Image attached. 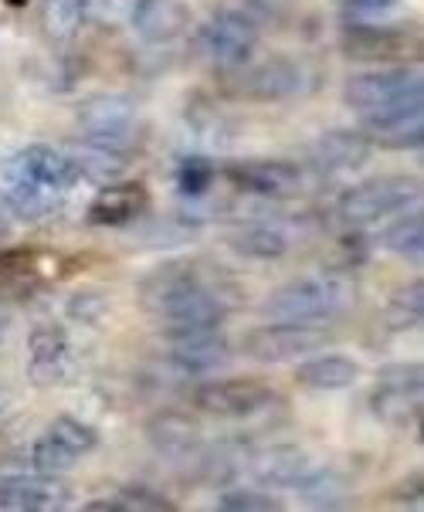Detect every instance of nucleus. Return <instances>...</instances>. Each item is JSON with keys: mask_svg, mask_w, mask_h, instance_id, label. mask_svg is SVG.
<instances>
[{"mask_svg": "<svg viewBox=\"0 0 424 512\" xmlns=\"http://www.w3.org/2000/svg\"><path fill=\"white\" fill-rule=\"evenodd\" d=\"M224 316H228V309H224L218 295L207 289V285H197L187 295H180L160 319L167 323L170 336H180V333H194V329H218L224 323Z\"/></svg>", "mask_w": 424, "mask_h": 512, "instance_id": "f8f14e48", "label": "nucleus"}, {"mask_svg": "<svg viewBox=\"0 0 424 512\" xmlns=\"http://www.w3.org/2000/svg\"><path fill=\"white\" fill-rule=\"evenodd\" d=\"M133 28L146 41H167L187 28V7L180 0H140L133 7Z\"/></svg>", "mask_w": 424, "mask_h": 512, "instance_id": "aec40b11", "label": "nucleus"}, {"mask_svg": "<svg viewBox=\"0 0 424 512\" xmlns=\"http://www.w3.org/2000/svg\"><path fill=\"white\" fill-rule=\"evenodd\" d=\"M360 377L357 360L346 353H323V357H309L296 370V380L306 390H343Z\"/></svg>", "mask_w": 424, "mask_h": 512, "instance_id": "412c9836", "label": "nucleus"}, {"mask_svg": "<svg viewBox=\"0 0 424 512\" xmlns=\"http://www.w3.org/2000/svg\"><path fill=\"white\" fill-rule=\"evenodd\" d=\"M309 468H313V462L296 448H272L255 458V475L265 485H275V489H285V485L296 489V485L309 475Z\"/></svg>", "mask_w": 424, "mask_h": 512, "instance_id": "4be33fe9", "label": "nucleus"}, {"mask_svg": "<svg viewBox=\"0 0 424 512\" xmlns=\"http://www.w3.org/2000/svg\"><path fill=\"white\" fill-rule=\"evenodd\" d=\"M170 357L180 370L194 373V377H204V373H214L218 367H224V360H228V343H224V336H221V326L173 336Z\"/></svg>", "mask_w": 424, "mask_h": 512, "instance_id": "4468645a", "label": "nucleus"}, {"mask_svg": "<svg viewBox=\"0 0 424 512\" xmlns=\"http://www.w3.org/2000/svg\"><path fill=\"white\" fill-rule=\"evenodd\" d=\"M150 441H153V448L163 451L167 458H187L190 451L197 448L201 435H197V428H194V421H190V418H180V414H163V418H157L150 424Z\"/></svg>", "mask_w": 424, "mask_h": 512, "instance_id": "393cba45", "label": "nucleus"}, {"mask_svg": "<svg viewBox=\"0 0 424 512\" xmlns=\"http://www.w3.org/2000/svg\"><path fill=\"white\" fill-rule=\"evenodd\" d=\"M7 231H11V211H7V207L0 204V241L7 238Z\"/></svg>", "mask_w": 424, "mask_h": 512, "instance_id": "f704fd0d", "label": "nucleus"}, {"mask_svg": "<svg viewBox=\"0 0 424 512\" xmlns=\"http://www.w3.org/2000/svg\"><path fill=\"white\" fill-rule=\"evenodd\" d=\"M387 248L394 255L408 258V262H421L424 255V221L421 214H404L394 221V228L387 231Z\"/></svg>", "mask_w": 424, "mask_h": 512, "instance_id": "c85d7f7f", "label": "nucleus"}, {"mask_svg": "<svg viewBox=\"0 0 424 512\" xmlns=\"http://www.w3.org/2000/svg\"><path fill=\"white\" fill-rule=\"evenodd\" d=\"M221 509L231 512H275L282 509L279 499H272L268 492H255V489H235L221 499Z\"/></svg>", "mask_w": 424, "mask_h": 512, "instance_id": "2f4dec72", "label": "nucleus"}, {"mask_svg": "<svg viewBox=\"0 0 424 512\" xmlns=\"http://www.w3.org/2000/svg\"><path fill=\"white\" fill-rule=\"evenodd\" d=\"M421 411V367L401 363L380 373V387L374 394V414L380 421L408 424Z\"/></svg>", "mask_w": 424, "mask_h": 512, "instance_id": "1a4fd4ad", "label": "nucleus"}, {"mask_svg": "<svg viewBox=\"0 0 424 512\" xmlns=\"http://www.w3.org/2000/svg\"><path fill=\"white\" fill-rule=\"evenodd\" d=\"M143 211H146V187L136 184V180H126V184H109L95 194V201L89 207V221L102 224V228H116V224L140 218Z\"/></svg>", "mask_w": 424, "mask_h": 512, "instance_id": "dca6fc26", "label": "nucleus"}, {"mask_svg": "<svg viewBox=\"0 0 424 512\" xmlns=\"http://www.w3.org/2000/svg\"><path fill=\"white\" fill-rule=\"evenodd\" d=\"M418 197L421 184L414 177H374L340 197V218L350 224H370L391 214H404L418 204Z\"/></svg>", "mask_w": 424, "mask_h": 512, "instance_id": "20e7f679", "label": "nucleus"}, {"mask_svg": "<svg viewBox=\"0 0 424 512\" xmlns=\"http://www.w3.org/2000/svg\"><path fill=\"white\" fill-rule=\"evenodd\" d=\"M197 45L214 62L241 65L245 58H252V51L258 45V28L252 17H245L241 11H221L204 24Z\"/></svg>", "mask_w": 424, "mask_h": 512, "instance_id": "6e6552de", "label": "nucleus"}, {"mask_svg": "<svg viewBox=\"0 0 424 512\" xmlns=\"http://www.w3.org/2000/svg\"><path fill=\"white\" fill-rule=\"evenodd\" d=\"M370 150H374V143L367 140V133L333 129V133L319 136V143L309 150V160L323 173H343V170H360L370 160Z\"/></svg>", "mask_w": 424, "mask_h": 512, "instance_id": "ddd939ff", "label": "nucleus"}, {"mask_svg": "<svg viewBox=\"0 0 424 512\" xmlns=\"http://www.w3.org/2000/svg\"><path fill=\"white\" fill-rule=\"evenodd\" d=\"M231 180L258 197H292L302 190V170L279 160H252L231 167Z\"/></svg>", "mask_w": 424, "mask_h": 512, "instance_id": "9b49d317", "label": "nucleus"}, {"mask_svg": "<svg viewBox=\"0 0 424 512\" xmlns=\"http://www.w3.org/2000/svg\"><path fill=\"white\" fill-rule=\"evenodd\" d=\"M194 404L214 418H252L265 404H272V390L258 380H218L197 390Z\"/></svg>", "mask_w": 424, "mask_h": 512, "instance_id": "9d476101", "label": "nucleus"}, {"mask_svg": "<svg viewBox=\"0 0 424 512\" xmlns=\"http://www.w3.org/2000/svg\"><path fill=\"white\" fill-rule=\"evenodd\" d=\"M343 99L360 116L377 119L397 109L424 106V78L418 68H387V72L353 75L346 82Z\"/></svg>", "mask_w": 424, "mask_h": 512, "instance_id": "7ed1b4c3", "label": "nucleus"}, {"mask_svg": "<svg viewBox=\"0 0 424 512\" xmlns=\"http://www.w3.org/2000/svg\"><path fill=\"white\" fill-rule=\"evenodd\" d=\"M89 17V0H48L41 21L51 38H75Z\"/></svg>", "mask_w": 424, "mask_h": 512, "instance_id": "bb28decb", "label": "nucleus"}, {"mask_svg": "<svg viewBox=\"0 0 424 512\" xmlns=\"http://www.w3.org/2000/svg\"><path fill=\"white\" fill-rule=\"evenodd\" d=\"M214 180V163L207 156H184L177 163V187L184 197H201Z\"/></svg>", "mask_w": 424, "mask_h": 512, "instance_id": "7c9ffc66", "label": "nucleus"}, {"mask_svg": "<svg viewBox=\"0 0 424 512\" xmlns=\"http://www.w3.org/2000/svg\"><path fill=\"white\" fill-rule=\"evenodd\" d=\"M343 48L360 62H384V58H394L397 51L411 48V41L387 28H350L343 38Z\"/></svg>", "mask_w": 424, "mask_h": 512, "instance_id": "5701e85b", "label": "nucleus"}, {"mask_svg": "<svg viewBox=\"0 0 424 512\" xmlns=\"http://www.w3.org/2000/svg\"><path fill=\"white\" fill-rule=\"evenodd\" d=\"M231 245H235L238 255H248V258H279L285 255V238L275 228H265V224H248L231 234Z\"/></svg>", "mask_w": 424, "mask_h": 512, "instance_id": "cd10ccee", "label": "nucleus"}, {"mask_svg": "<svg viewBox=\"0 0 424 512\" xmlns=\"http://www.w3.org/2000/svg\"><path fill=\"white\" fill-rule=\"evenodd\" d=\"M197 285H201V279L190 272V265L173 262V265L153 268V272L140 282V302H143V309L163 316L180 295H187L190 289H197Z\"/></svg>", "mask_w": 424, "mask_h": 512, "instance_id": "f3484780", "label": "nucleus"}, {"mask_svg": "<svg viewBox=\"0 0 424 512\" xmlns=\"http://www.w3.org/2000/svg\"><path fill=\"white\" fill-rule=\"evenodd\" d=\"M241 85L248 99H285L306 89V72L289 58H268L258 68H248Z\"/></svg>", "mask_w": 424, "mask_h": 512, "instance_id": "2eb2a0df", "label": "nucleus"}, {"mask_svg": "<svg viewBox=\"0 0 424 512\" xmlns=\"http://www.w3.org/2000/svg\"><path fill=\"white\" fill-rule=\"evenodd\" d=\"M82 136L85 143L99 146V150L129 156L140 143V119H136V109L126 99L99 95L82 109Z\"/></svg>", "mask_w": 424, "mask_h": 512, "instance_id": "39448f33", "label": "nucleus"}, {"mask_svg": "<svg viewBox=\"0 0 424 512\" xmlns=\"http://www.w3.org/2000/svg\"><path fill=\"white\" fill-rule=\"evenodd\" d=\"M68 343L55 329H41L31 336V373L34 380H55L65 370Z\"/></svg>", "mask_w": 424, "mask_h": 512, "instance_id": "a878e982", "label": "nucleus"}, {"mask_svg": "<svg viewBox=\"0 0 424 512\" xmlns=\"http://www.w3.org/2000/svg\"><path fill=\"white\" fill-rule=\"evenodd\" d=\"M353 292L343 279L333 275H309V279L282 285L279 292H272L268 299V316L275 323H306V326H323L336 319L350 306Z\"/></svg>", "mask_w": 424, "mask_h": 512, "instance_id": "f03ea898", "label": "nucleus"}, {"mask_svg": "<svg viewBox=\"0 0 424 512\" xmlns=\"http://www.w3.org/2000/svg\"><path fill=\"white\" fill-rule=\"evenodd\" d=\"M75 180H79V170H75L72 156H65L55 146H28L14 160H7L4 173H0V201L14 218L38 221L58 211Z\"/></svg>", "mask_w": 424, "mask_h": 512, "instance_id": "f257e3e1", "label": "nucleus"}, {"mask_svg": "<svg viewBox=\"0 0 424 512\" xmlns=\"http://www.w3.org/2000/svg\"><path fill=\"white\" fill-rule=\"evenodd\" d=\"M95 441H99V435H95L89 424H82L75 418H58L31 451L34 472H45V475L68 472V468H75L79 458L89 455L95 448Z\"/></svg>", "mask_w": 424, "mask_h": 512, "instance_id": "0eeeda50", "label": "nucleus"}, {"mask_svg": "<svg viewBox=\"0 0 424 512\" xmlns=\"http://www.w3.org/2000/svg\"><path fill=\"white\" fill-rule=\"evenodd\" d=\"M299 496L306 506L316 509H340L346 499H350V482L343 479L336 468H309V475L299 485Z\"/></svg>", "mask_w": 424, "mask_h": 512, "instance_id": "b1692460", "label": "nucleus"}, {"mask_svg": "<svg viewBox=\"0 0 424 512\" xmlns=\"http://www.w3.org/2000/svg\"><path fill=\"white\" fill-rule=\"evenodd\" d=\"M346 7H357V11H384V7L397 4V0H343Z\"/></svg>", "mask_w": 424, "mask_h": 512, "instance_id": "72a5a7b5", "label": "nucleus"}, {"mask_svg": "<svg viewBox=\"0 0 424 512\" xmlns=\"http://www.w3.org/2000/svg\"><path fill=\"white\" fill-rule=\"evenodd\" d=\"M65 496V489L58 485L51 475H14L0 485V512H14V509H51L58 506Z\"/></svg>", "mask_w": 424, "mask_h": 512, "instance_id": "6ab92c4d", "label": "nucleus"}, {"mask_svg": "<svg viewBox=\"0 0 424 512\" xmlns=\"http://www.w3.org/2000/svg\"><path fill=\"white\" fill-rule=\"evenodd\" d=\"M367 140L377 146H387V150H414V146L424 143V106L414 109H397L387 112V116L367 119Z\"/></svg>", "mask_w": 424, "mask_h": 512, "instance_id": "a211bd4d", "label": "nucleus"}, {"mask_svg": "<svg viewBox=\"0 0 424 512\" xmlns=\"http://www.w3.org/2000/svg\"><path fill=\"white\" fill-rule=\"evenodd\" d=\"M330 340V333L306 323H272L265 329H255L245 340V353L262 363H289L313 353Z\"/></svg>", "mask_w": 424, "mask_h": 512, "instance_id": "423d86ee", "label": "nucleus"}, {"mask_svg": "<svg viewBox=\"0 0 424 512\" xmlns=\"http://www.w3.org/2000/svg\"><path fill=\"white\" fill-rule=\"evenodd\" d=\"M391 312H397L394 326H414V323H421V312H424V289H421V285H411V289H404L401 295H397Z\"/></svg>", "mask_w": 424, "mask_h": 512, "instance_id": "473e14b6", "label": "nucleus"}, {"mask_svg": "<svg viewBox=\"0 0 424 512\" xmlns=\"http://www.w3.org/2000/svg\"><path fill=\"white\" fill-rule=\"evenodd\" d=\"M167 509L173 506L153 489H123L116 499L89 502V512H167Z\"/></svg>", "mask_w": 424, "mask_h": 512, "instance_id": "c756f323", "label": "nucleus"}]
</instances>
